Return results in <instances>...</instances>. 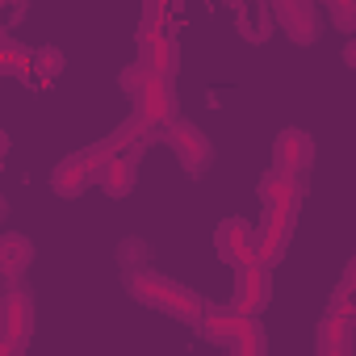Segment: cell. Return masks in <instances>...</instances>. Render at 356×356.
I'll return each instance as SVG.
<instances>
[{"mask_svg": "<svg viewBox=\"0 0 356 356\" xmlns=\"http://www.w3.org/2000/svg\"><path fill=\"white\" fill-rule=\"evenodd\" d=\"M30 335H34V298L26 285L9 281V293L0 298V352L17 356Z\"/></svg>", "mask_w": 356, "mask_h": 356, "instance_id": "obj_3", "label": "cell"}, {"mask_svg": "<svg viewBox=\"0 0 356 356\" xmlns=\"http://www.w3.org/2000/svg\"><path fill=\"white\" fill-rule=\"evenodd\" d=\"M134 113L143 126H172L176 122V92H172V76H147V88L134 101Z\"/></svg>", "mask_w": 356, "mask_h": 356, "instance_id": "obj_7", "label": "cell"}, {"mask_svg": "<svg viewBox=\"0 0 356 356\" xmlns=\"http://www.w3.org/2000/svg\"><path fill=\"white\" fill-rule=\"evenodd\" d=\"M268 5H273L277 26L298 47H310L318 38V0H268Z\"/></svg>", "mask_w": 356, "mask_h": 356, "instance_id": "obj_8", "label": "cell"}, {"mask_svg": "<svg viewBox=\"0 0 356 356\" xmlns=\"http://www.w3.org/2000/svg\"><path fill=\"white\" fill-rule=\"evenodd\" d=\"M352 327H356L352 310L331 306V310L323 314V323H318V339H314V348H318L323 356H348V352H352Z\"/></svg>", "mask_w": 356, "mask_h": 356, "instance_id": "obj_11", "label": "cell"}, {"mask_svg": "<svg viewBox=\"0 0 356 356\" xmlns=\"http://www.w3.org/2000/svg\"><path fill=\"white\" fill-rule=\"evenodd\" d=\"M168 147H172V155L181 159V168H185L189 176H202V172L214 163V147H210V138L202 134V126H193V122H181V118H176V122L168 126Z\"/></svg>", "mask_w": 356, "mask_h": 356, "instance_id": "obj_5", "label": "cell"}, {"mask_svg": "<svg viewBox=\"0 0 356 356\" xmlns=\"http://www.w3.org/2000/svg\"><path fill=\"white\" fill-rule=\"evenodd\" d=\"M310 163H314V138L306 130H298V126L281 130L277 143H273V168L293 172V176H306Z\"/></svg>", "mask_w": 356, "mask_h": 356, "instance_id": "obj_9", "label": "cell"}, {"mask_svg": "<svg viewBox=\"0 0 356 356\" xmlns=\"http://www.w3.org/2000/svg\"><path fill=\"white\" fill-rule=\"evenodd\" d=\"M273 5L268 0H248V5H239L235 9V30L248 38V42H264L268 34H273Z\"/></svg>", "mask_w": 356, "mask_h": 356, "instance_id": "obj_16", "label": "cell"}, {"mask_svg": "<svg viewBox=\"0 0 356 356\" xmlns=\"http://www.w3.org/2000/svg\"><path fill=\"white\" fill-rule=\"evenodd\" d=\"M172 17H176V0H143L138 38H147V34H172Z\"/></svg>", "mask_w": 356, "mask_h": 356, "instance_id": "obj_17", "label": "cell"}, {"mask_svg": "<svg viewBox=\"0 0 356 356\" xmlns=\"http://www.w3.org/2000/svg\"><path fill=\"white\" fill-rule=\"evenodd\" d=\"M92 181H97V176H92V168H88L84 151H76V155H63V159L51 168V189H55L59 197H80V193H84Z\"/></svg>", "mask_w": 356, "mask_h": 356, "instance_id": "obj_12", "label": "cell"}, {"mask_svg": "<svg viewBox=\"0 0 356 356\" xmlns=\"http://www.w3.org/2000/svg\"><path fill=\"white\" fill-rule=\"evenodd\" d=\"M260 202H264V218H298V206H302V176L293 172H264L260 176Z\"/></svg>", "mask_w": 356, "mask_h": 356, "instance_id": "obj_6", "label": "cell"}, {"mask_svg": "<svg viewBox=\"0 0 356 356\" xmlns=\"http://www.w3.org/2000/svg\"><path fill=\"white\" fill-rule=\"evenodd\" d=\"M138 63L155 76H176L181 67V55H176V38L172 34H147L138 38Z\"/></svg>", "mask_w": 356, "mask_h": 356, "instance_id": "obj_13", "label": "cell"}, {"mask_svg": "<svg viewBox=\"0 0 356 356\" xmlns=\"http://www.w3.org/2000/svg\"><path fill=\"white\" fill-rule=\"evenodd\" d=\"M222 5H227V9H239V5H248V0H222Z\"/></svg>", "mask_w": 356, "mask_h": 356, "instance_id": "obj_23", "label": "cell"}, {"mask_svg": "<svg viewBox=\"0 0 356 356\" xmlns=\"http://www.w3.org/2000/svg\"><path fill=\"white\" fill-rule=\"evenodd\" d=\"M214 252L227 260V264H252L256 260V231H252V222H243V218H227V222H218V231H214Z\"/></svg>", "mask_w": 356, "mask_h": 356, "instance_id": "obj_10", "label": "cell"}, {"mask_svg": "<svg viewBox=\"0 0 356 356\" xmlns=\"http://www.w3.org/2000/svg\"><path fill=\"white\" fill-rule=\"evenodd\" d=\"M147 76H151V72H147V67H143V63L134 59V67H122V76H118V84H122V92H126L130 101H138V92L147 88Z\"/></svg>", "mask_w": 356, "mask_h": 356, "instance_id": "obj_21", "label": "cell"}, {"mask_svg": "<svg viewBox=\"0 0 356 356\" xmlns=\"http://www.w3.org/2000/svg\"><path fill=\"white\" fill-rule=\"evenodd\" d=\"M197 327H202V335L214 348H227L235 356H260L268 348L264 327H260V314H243L235 306H206V318Z\"/></svg>", "mask_w": 356, "mask_h": 356, "instance_id": "obj_2", "label": "cell"}, {"mask_svg": "<svg viewBox=\"0 0 356 356\" xmlns=\"http://www.w3.org/2000/svg\"><path fill=\"white\" fill-rule=\"evenodd\" d=\"M268 302H273V264H264V260L239 264L231 306L243 310V314H260V310H268Z\"/></svg>", "mask_w": 356, "mask_h": 356, "instance_id": "obj_4", "label": "cell"}, {"mask_svg": "<svg viewBox=\"0 0 356 356\" xmlns=\"http://www.w3.org/2000/svg\"><path fill=\"white\" fill-rule=\"evenodd\" d=\"M147 252H151V248H147V239H122V243H118V260H122V268H126V273L143 268V264H147Z\"/></svg>", "mask_w": 356, "mask_h": 356, "instance_id": "obj_20", "label": "cell"}, {"mask_svg": "<svg viewBox=\"0 0 356 356\" xmlns=\"http://www.w3.org/2000/svg\"><path fill=\"white\" fill-rule=\"evenodd\" d=\"M343 67L356 72V38H348V47H343Z\"/></svg>", "mask_w": 356, "mask_h": 356, "instance_id": "obj_22", "label": "cell"}, {"mask_svg": "<svg viewBox=\"0 0 356 356\" xmlns=\"http://www.w3.org/2000/svg\"><path fill=\"white\" fill-rule=\"evenodd\" d=\"M30 264H34V239H26L17 231L0 235V273H5V281H22V273Z\"/></svg>", "mask_w": 356, "mask_h": 356, "instance_id": "obj_14", "label": "cell"}, {"mask_svg": "<svg viewBox=\"0 0 356 356\" xmlns=\"http://www.w3.org/2000/svg\"><path fill=\"white\" fill-rule=\"evenodd\" d=\"M289 235H293V222L289 218H264V227L256 231V260L264 264H281L285 248H289Z\"/></svg>", "mask_w": 356, "mask_h": 356, "instance_id": "obj_15", "label": "cell"}, {"mask_svg": "<svg viewBox=\"0 0 356 356\" xmlns=\"http://www.w3.org/2000/svg\"><path fill=\"white\" fill-rule=\"evenodd\" d=\"M63 63H67V55L59 47H38L34 51V80H55L63 72Z\"/></svg>", "mask_w": 356, "mask_h": 356, "instance_id": "obj_18", "label": "cell"}, {"mask_svg": "<svg viewBox=\"0 0 356 356\" xmlns=\"http://www.w3.org/2000/svg\"><path fill=\"white\" fill-rule=\"evenodd\" d=\"M126 289H130L134 302H143V306H151V310L176 318V323H193V327H197V323L206 318V302H202L193 289H185L181 281L163 277V273L134 268V273H126Z\"/></svg>", "mask_w": 356, "mask_h": 356, "instance_id": "obj_1", "label": "cell"}, {"mask_svg": "<svg viewBox=\"0 0 356 356\" xmlns=\"http://www.w3.org/2000/svg\"><path fill=\"white\" fill-rule=\"evenodd\" d=\"M323 5H327V17L335 30L356 34V0H323Z\"/></svg>", "mask_w": 356, "mask_h": 356, "instance_id": "obj_19", "label": "cell"}]
</instances>
